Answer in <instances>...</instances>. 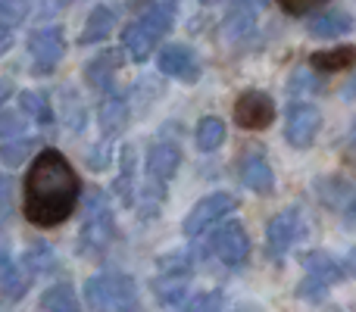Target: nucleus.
Here are the masks:
<instances>
[{
	"mask_svg": "<svg viewBox=\"0 0 356 312\" xmlns=\"http://www.w3.org/2000/svg\"><path fill=\"white\" fill-rule=\"evenodd\" d=\"M81 181L60 150H41L25 175V219L38 228H54L72 215Z\"/></svg>",
	"mask_w": 356,
	"mask_h": 312,
	"instance_id": "1",
	"label": "nucleus"
},
{
	"mask_svg": "<svg viewBox=\"0 0 356 312\" xmlns=\"http://www.w3.org/2000/svg\"><path fill=\"white\" fill-rule=\"evenodd\" d=\"M175 10H178V0H154V3L147 6V13L125 28L122 44H125V50H129L131 60L144 63L156 47H160L163 35L172 28Z\"/></svg>",
	"mask_w": 356,
	"mask_h": 312,
	"instance_id": "2",
	"label": "nucleus"
},
{
	"mask_svg": "<svg viewBox=\"0 0 356 312\" xmlns=\"http://www.w3.org/2000/svg\"><path fill=\"white\" fill-rule=\"evenodd\" d=\"M85 306L91 312H138V290L129 275H94L85 281Z\"/></svg>",
	"mask_w": 356,
	"mask_h": 312,
	"instance_id": "3",
	"label": "nucleus"
},
{
	"mask_svg": "<svg viewBox=\"0 0 356 312\" xmlns=\"http://www.w3.org/2000/svg\"><path fill=\"white\" fill-rule=\"evenodd\" d=\"M110 240H113V206H110L104 190H91L85 225H81V238H79V250L81 253H100L110 247Z\"/></svg>",
	"mask_w": 356,
	"mask_h": 312,
	"instance_id": "4",
	"label": "nucleus"
},
{
	"mask_svg": "<svg viewBox=\"0 0 356 312\" xmlns=\"http://www.w3.org/2000/svg\"><path fill=\"white\" fill-rule=\"evenodd\" d=\"M303 269H307V278L300 284V297L307 300H319L328 294V288L344 281V265L328 253H303Z\"/></svg>",
	"mask_w": 356,
	"mask_h": 312,
	"instance_id": "5",
	"label": "nucleus"
},
{
	"mask_svg": "<svg viewBox=\"0 0 356 312\" xmlns=\"http://www.w3.org/2000/svg\"><path fill=\"white\" fill-rule=\"evenodd\" d=\"M232 213H234V197L232 194H222L219 190V194L203 197L197 206H191L188 219H184V234H188V238H197V234H203L207 228L219 225V222Z\"/></svg>",
	"mask_w": 356,
	"mask_h": 312,
	"instance_id": "6",
	"label": "nucleus"
},
{
	"mask_svg": "<svg viewBox=\"0 0 356 312\" xmlns=\"http://www.w3.org/2000/svg\"><path fill=\"white\" fill-rule=\"evenodd\" d=\"M209 250L216 259L225 265H244L250 256V238H247L241 222H228V225H216V234L209 240Z\"/></svg>",
	"mask_w": 356,
	"mask_h": 312,
	"instance_id": "7",
	"label": "nucleus"
},
{
	"mask_svg": "<svg viewBox=\"0 0 356 312\" xmlns=\"http://www.w3.org/2000/svg\"><path fill=\"white\" fill-rule=\"evenodd\" d=\"M29 54L31 63H35V72H54L60 66L63 54H66V41H63V31L56 25H47V28H38L29 35Z\"/></svg>",
	"mask_w": 356,
	"mask_h": 312,
	"instance_id": "8",
	"label": "nucleus"
},
{
	"mask_svg": "<svg viewBox=\"0 0 356 312\" xmlns=\"http://www.w3.org/2000/svg\"><path fill=\"white\" fill-rule=\"evenodd\" d=\"M303 234H307V222H303L300 209H284V213H278L275 219L269 222V228H266L269 253L272 256H282V253H288Z\"/></svg>",
	"mask_w": 356,
	"mask_h": 312,
	"instance_id": "9",
	"label": "nucleus"
},
{
	"mask_svg": "<svg viewBox=\"0 0 356 312\" xmlns=\"http://www.w3.org/2000/svg\"><path fill=\"white\" fill-rule=\"evenodd\" d=\"M275 119V104L269 94L263 91H244L234 100V122L247 131H259L266 125H272Z\"/></svg>",
	"mask_w": 356,
	"mask_h": 312,
	"instance_id": "10",
	"label": "nucleus"
},
{
	"mask_svg": "<svg viewBox=\"0 0 356 312\" xmlns=\"http://www.w3.org/2000/svg\"><path fill=\"white\" fill-rule=\"evenodd\" d=\"M322 125V116L316 106L309 104H291L288 106V122H284V138L291 147H309L316 141V131Z\"/></svg>",
	"mask_w": 356,
	"mask_h": 312,
	"instance_id": "11",
	"label": "nucleus"
},
{
	"mask_svg": "<svg viewBox=\"0 0 356 312\" xmlns=\"http://www.w3.org/2000/svg\"><path fill=\"white\" fill-rule=\"evenodd\" d=\"M178 163H181V150H178V144H172V141L150 144L147 159H144V165H147V181L166 184L169 178L178 172Z\"/></svg>",
	"mask_w": 356,
	"mask_h": 312,
	"instance_id": "12",
	"label": "nucleus"
},
{
	"mask_svg": "<svg viewBox=\"0 0 356 312\" xmlns=\"http://www.w3.org/2000/svg\"><path fill=\"white\" fill-rule=\"evenodd\" d=\"M163 75H172V79H184V81H194L197 79V60L184 44H166L160 50V60H156Z\"/></svg>",
	"mask_w": 356,
	"mask_h": 312,
	"instance_id": "13",
	"label": "nucleus"
},
{
	"mask_svg": "<svg viewBox=\"0 0 356 312\" xmlns=\"http://www.w3.org/2000/svg\"><path fill=\"white\" fill-rule=\"evenodd\" d=\"M238 175H241V181L250 190H257V194H272V190H275V175H272L266 156H259V154H247L241 159Z\"/></svg>",
	"mask_w": 356,
	"mask_h": 312,
	"instance_id": "14",
	"label": "nucleus"
},
{
	"mask_svg": "<svg viewBox=\"0 0 356 312\" xmlns=\"http://www.w3.org/2000/svg\"><path fill=\"white\" fill-rule=\"evenodd\" d=\"M353 16L347 10H328V13H319V16L309 22V35L313 38H322V41H332V38H341L347 31H353Z\"/></svg>",
	"mask_w": 356,
	"mask_h": 312,
	"instance_id": "15",
	"label": "nucleus"
},
{
	"mask_svg": "<svg viewBox=\"0 0 356 312\" xmlns=\"http://www.w3.org/2000/svg\"><path fill=\"white\" fill-rule=\"evenodd\" d=\"M97 122L106 138L119 135V131L125 129V122H129V104H125L122 94H106L97 110Z\"/></svg>",
	"mask_w": 356,
	"mask_h": 312,
	"instance_id": "16",
	"label": "nucleus"
},
{
	"mask_svg": "<svg viewBox=\"0 0 356 312\" xmlns=\"http://www.w3.org/2000/svg\"><path fill=\"white\" fill-rule=\"evenodd\" d=\"M188 278L191 275H156V281H154L156 300L163 306H181L188 300Z\"/></svg>",
	"mask_w": 356,
	"mask_h": 312,
	"instance_id": "17",
	"label": "nucleus"
},
{
	"mask_svg": "<svg viewBox=\"0 0 356 312\" xmlns=\"http://www.w3.org/2000/svg\"><path fill=\"white\" fill-rule=\"evenodd\" d=\"M113 25H116V13H113L110 6H94L79 41H81V44H97V41H104V38L113 31Z\"/></svg>",
	"mask_w": 356,
	"mask_h": 312,
	"instance_id": "18",
	"label": "nucleus"
},
{
	"mask_svg": "<svg viewBox=\"0 0 356 312\" xmlns=\"http://www.w3.org/2000/svg\"><path fill=\"white\" fill-rule=\"evenodd\" d=\"M41 309L44 312H81L79 297H75V290H72L69 281H60V284H54V288L44 290Z\"/></svg>",
	"mask_w": 356,
	"mask_h": 312,
	"instance_id": "19",
	"label": "nucleus"
},
{
	"mask_svg": "<svg viewBox=\"0 0 356 312\" xmlns=\"http://www.w3.org/2000/svg\"><path fill=\"white\" fill-rule=\"evenodd\" d=\"M253 25H257V6H253L250 0H234L225 16V31L232 38H241V35H247Z\"/></svg>",
	"mask_w": 356,
	"mask_h": 312,
	"instance_id": "20",
	"label": "nucleus"
},
{
	"mask_svg": "<svg viewBox=\"0 0 356 312\" xmlns=\"http://www.w3.org/2000/svg\"><path fill=\"white\" fill-rule=\"evenodd\" d=\"M116 66H119L116 54H100V56H94V60L85 66V79H88V85H94V88H100V91H106V88L113 85Z\"/></svg>",
	"mask_w": 356,
	"mask_h": 312,
	"instance_id": "21",
	"label": "nucleus"
},
{
	"mask_svg": "<svg viewBox=\"0 0 356 312\" xmlns=\"http://www.w3.org/2000/svg\"><path fill=\"white\" fill-rule=\"evenodd\" d=\"M194 141L200 150H207V154H213V150H219L222 144H225V122L216 116H207L197 122L194 129Z\"/></svg>",
	"mask_w": 356,
	"mask_h": 312,
	"instance_id": "22",
	"label": "nucleus"
},
{
	"mask_svg": "<svg viewBox=\"0 0 356 312\" xmlns=\"http://www.w3.org/2000/svg\"><path fill=\"white\" fill-rule=\"evenodd\" d=\"M353 63H356V47H334L313 56V69H319V72H341V69H350Z\"/></svg>",
	"mask_w": 356,
	"mask_h": 312,
	"instance_id": "23",
	"label": "nucleus"
},
{
	"mask_svg": "<svg viewBox=\"0 0 356 312\" xmlns=\"http://www.w3.org/2000/svg\"><path fill=\"white\" fill-rule=\"evenodd\" d=\"M19 104H22V113H29L38 125H50V122H54V110H50L47 94L22 91V94H19Z\"/></svg>",
	"mask_w": 356,
	"mask_h": 312,
	"instance_id": "24",
	"label": "nucleus"
},
{
	"mask_svg": "<svg viewBox=\"0 0 356 312\" xmlns=\"http://www.w3.org/2000/svg\"><path fill=\"white\" fill-rule=\"evenodd\" d=\"M22 265L31 272V275H44V272H54L56 269V256L47 244H31L29 253H25Z\"/></svg>",
	"mask_w": 356,
	"mask_h": 312,
	"instance_id": "25",
	"label": "nucleus"
},
{
	"mask_svg": "<svg viewBox=\"0 0 356 312\" xmlns=\"http://www.w3.org/2000/svg\"><path fill=\"white\" fill-rule=\"evenodd\" d=\"M35 154V141L31 138H19V141H6L3 147H0V159H3L6 165H22L25 159Z\"/></svg>",
	"mask_w": 356,
	"mask_h": 312,
	"instance_id": "26",
	"label": "nucleus"
},
{
	"mask_svg": "<svg viewBox=\"0 0 356 312\" xmlns=\"http://www.w3.org/2000/svg\"><path fill=\"white\" fill-rule=\"evenodd\" d=\"M163 200H166V184L147 181L141 188V213L144 215H156V213H160V203Z\"/></svg>",
	"mask_w": 356,
	"mask_h": 312,
	"instance_id": "27",
	"label": "nucleus"
},
{
	"mask_svg": "<svg viewBox=\"0 0 356 312\" xmlns=\"http://www.w3.org/2000/svg\"><path fill=\"white\" fill-rule=\"evenodd\" d=\"M29 10H31V0H0V22L13 28V25L25 22Z\"/></svg>",
	"mask_w": 356,
	"mask_h": 312,
	"instance_id": "28",
	"label": "nucleus"
},
{
	"mask_svg": "<svg viewBox=\"0 0 356 312\" xmlns=\"http://www.w3.org/2000/svg\"><path fill=\"white\" fill-rule=\"evenodd\" d=\"M160 275H191L188 253H169L160 259Z\"/></svg>",
	"mask_w": 356,
	"mask_h": 312,
	"instance_id": "29",
	"label": "nucleus"
},
{
	"mask_svg": "<svg viewBox=\"0 0 356 312\" xmlns=\"http://www.w3.org/2000/svg\"><path fill=\"white\" fill-rule=\"evenodd\" d=\"M131 181H135V150L125 147L122 150V178H119L122 200H131Z\"/></svg>",
	"mask_w": 356,
	"mask_h": 312,
	"instance_id": "30",
	"label": "nucleus"
},
{
	"mask_svg": "<svg viewBox=\"0 0 356 312\" xmlns=\"http://www.w3.org/2000/svg\"><path fill=\"white\" fill-rule=\"evenodd\" d=\"M184 312H222V294L219 290H209V294H197L188 303Z\"/></svg>",
	"mask_w": 356,
	"mask_h": 312,
	"instance_id": "31",
	"label": "nucleus"
},
{
	"mask_svg": "<svg viewBox=\"0 0 356 312\" xmlns=\"http://www.w3.org/2000/svg\"><path fill=\"white\" fill-rule=\"evenodd\" d=\"M282 3V10H288L291 16H303V13L316 10V6H322L325 0H278Z\"/></svg>",
	"mask_w": 356,
	"mask_h": 312,
	"instance_id": "32",
	"label": "nucleus"
},
{
	"mask_svg": "<svg viewBox=\"0 0 356 312\" xmlns=\"http://www.w3.org/2000/svg\"><path fill=\"white\" fill-rule=\"evenodd\" d=\"M22 116L19 113H3L0 116V138H10V135H19L22 131Z\"/></svg>",
	"mask_w": 356,
	"mask_h": 312,
	"instance_id": "33",
	"label": "nucleus"
},
{
	"mask_svg": "<svg viewBox=\"0 0 356 312\" xmlns=\"http://www.w3.org/2000/svg\"><path fill=\"white\" fill-rule=\"evenodd\" d=\"M10 44H13V28H10V25L0 22V56H3L6 50H10Z\"/></svg>",
	"mask_w": 356,
	"mask_h": 312,
	"instance_id": "34",
	"label": "nucleus"
},
{
	"mask_svg": "<svg viewBox=\"0 0 356 312\" xmlns=\"http://www.w3.org/2000/svg\"><path fill=\"white\" fill-rule=\"evenodd\" d=\"M88 165H91V169H104V165H106V150L104 147L94 150V154L88 156Z\"/></svg>",
	"mask_w": 356,
	"mask_h": 312,
	"instance_id": "35",
	"label": "nucleus"
},
{
	"mask_svg": "<svg viewBox=\"0 0 356 312\" xmlns=\"http://www.w3.org/2000/svg\"><path fill=\"white\" fill-rule=\"evenodd\" d=\"M344 219H347V225L350 228H356V194H353L350 203H344Z\"/></svg>",
	"mask_w": 356,
	"mask_h": 312,
	"instance_id": "36",
	"label": "nucleus"
},
{
	"mask_svg": "<svg viewBox=\"0 0 356 312\" xmlns=\"http://www.w3.org/2000/svg\"><path fill=\"white\" fill-rule=\"evenodd\" d=\"M6 197H10V178L0 175V200H6Z\"/></svg>",
	"mask_w": 356,
	"mask_h": 312,
	"instance_id": "37",
	"label": "nucleus"
},
{
	"mask_svg": "<svg viewBox=\"0 0 356 312\" xmlns=\"http://www.w3.org/2000/svg\"><path fill=\"white\" fill-rule=\"evenodd\" d=\"M10 94H13V85H10V81H0V104H3V100H10Z\"/></svg>",
	"mask_w": 356,
	"mask_h": 312,
	"instance_id": "38",
	"label": "nucleus"
},
{
	"mask_svg": "<svg viewBox=\"0 0 356 312\" xmlns=\"http://www.w3.org/2000/svg\"><path fill=\"white\" fill-rule=\"evenodd\" d=\"M347 272H353V275H356V250L347 256Z\"/></svg>",
	"mask_w": 356,
	"mask_h": 312,
	"instance_id": "39",
	"label": "nucleus"
},
{
	"mask_svg": "<svg viewBox=\"0 0 356 312\" xmlns=\"http://www.w3.org/2000/svg\"><path fill=\"white\" fill-rule=\"evenodd\" d=\"M234 312H259L257 306H241V309H234Z\"/></svg>",
	"mask_w": 356,
	"mask_h": 312,
	"instance_id": "40",
	"label": "nucleus"
},
{
	"mask_svg": "<svg viewBox=\"0 0 356 312\" xmlns=\"http://www.w3.org/2000/svg\"><path fill=\"white\" fill-rule=\"evenodd\" d=\"M200 3H207V6H209V3H216V0H200Z\"/></svg>",
	"mask_w": 356,
	"mask_h": 312,
	"instance_id": "41",
	"label": "nucleus"
},
{
	"mask_svg": "<svg viewBox=\"0 0 356 312\" xmlns=\"http://www.w3.org/2000/svg\"><path fill=\"white\" fill-rule=\"evenodd\" d=\"M353 138H356V129H353Z\"/></svg>",
	"mask_w": 356,
	"mask_h": 312,
	"instance_id": "42",
	"label": "nucleus"
}]
</instances>
